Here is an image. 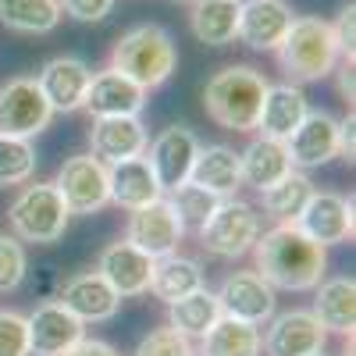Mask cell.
I'll list each match as a JSON object with an SVG mask.
<instances>
[{"label": "cell", "instance_id": "2", "mask_svg": "<svg viewBox=\"0 0 356 356\" xmlns=\"http://www.w3.org/2000/svg\"><path fill=\"white\" fill-rule=\"evenodd\" d=\"M267 82L250 65H228L203 86V111L214 125L228 132H253L267 93Z\"/></svg>", "mask_w": 356, "mask_h": 356}, {"label": "cell", "instance_id": "22", "mask_svg": "<svg viewBox=\"0 0 356 356\" xmlns=\"http://www.w3.org/2000/svg\"><path fill=\"white\" fill-rule=\"evenodd\" d=\"M307 114H310V100H307V93H303L300 86H292V82L267 86L260 114H257V129L267 139L285 143L296 129H300V122H303Z\"/></svg>", "mask_w": 356, "mask_h": 356}, {"label": "cell", "instance_id": "8", "mask_svg": "<svg viewBox=\"0 0 356 356\" xmlns=\"http://www.w3.org/2000/svg\"><path fill=\"white\" fill-rule=\"evenodd\" d=\"M57 193H61L68 214H97L111 203L107 189V164L97 161L93 154H79L68 157L57 171Z\"/></svg>", "mask_w": 356, "mask_h": 356}, {"label": "cell", "instance_id": "36", "mask_svg": "<svg viewBox=\"0 0 356 356\" xmlns=\"http://www.w3.org/2000/svg\"><path fill=\"white\" fill-rule=\"evenodd\" d=\"M136 356H196V349L186 335H178L168 324V328H154L150 335H143Z\"/></svg>", "mask_w": 356, "mask_h": 356}, {"label": "cell", "instance_id": "9", "mask_svg": "<svg viewBox=\"0 0 356 356\" xmlns=\"http://www.w3.org/2000/svg\"><path fill=\"white\" fill-rule=\"evenodd\" d=\"M196 154H200V139L189 125H171L164 129L150 146H146V164L154 168L157 175V186L164 193L178 189V186H186L189 182V171L196 164Z\"/></svg>", "mask_w": 356, "mask_h": 356}, {"label": "cell", "instance_id": "23", "mask_svg": "<svg viewBox=\"0 0 356 356\" xmlns=\"http://www.w3.org/2000/svg\"><path fill=\"white\" fill-rule=\"evenodd\" d=\"M107 189H111V203H118L129 214L139 211V207H150L154 200L164 196V189L157 186V175L146 164V157L107 164Z\"/></svg>", "mask_w": 356, "mask_h": 356}, {"label": "cell", "instance_id": "37", "mask_svg": "<svg viewBox=\"0 0 356 356\" xmlns=\"http://www.w3.org/2000/svg\"><path fill=\"white\" fill-rule=\"evenodd\" d=\"M0 356H33L29 353V321L18 310H0Z\"/></svg>", "mask_w": 356, "mask_h": 356}, {"label": "cell", "instance_id": "12", "mask_svg": "<svg viewBox=\"0 0 356 356\" xmlns=\"http://www.w3.org/2000/svg\"><path fill=\"white\" fill-rule=\"evenodd\" d=\"M218 296V307L225 317H235V321H246V324H260L275 317V289L267 285L257 271H235L221 282V289L214 292Z\"/></svg>", "mask_w": 356, "mask_h": 356}, {"label": "cell", "instance_id": "4", "mask_svg": "<svg viewBox=\"0 0 356 356\" xmlns=\"http://www.w3.org/2000/svg\"><path fill=\"white\" fill-rule=\"evenodd\" d=\"M278 54V65L285 72V79L292 86H303V82H321L324 75H332L335 65L342 61V50L335 43L332 33V22L324 18H292L289 33L282 40Z\"/></svg>", "mask_w": 356, "mask_h": 356}, {"label": "cell", "instance_id": "10", "mask_svg": "<svg viewBox=\"0 0 356 356\" xmlns=\"http://www.w3.org/2000/svg\"><path fill=\"white\" fill-rule=\"evenodd\" d=\"M182 235H186L182 221L175 218L171 203L161 196V200H154L150 207H139V211H132L129 228H125V243H132V246L143 250L146 257L161 260V257H168V253L178 250Z\"/></svg>", "mask_w": 356, "mask_h": 356}, {"label": "cell", "instance_id": "18", "mask_svg": "<svg viewBox=\"0 0 356 356\" xmlns=\"http://www.w3.org/2000/svg\"><path fill=\"white\" fill-rule=\"evenodd\" d=\"M89 146H93L97 161L118 164V161L143 157L146 146H150V136H146V125L139 122V114L93 118V125H89Z\"/></svg>", "mask_w": 356, "mask_h": 356}, {"label": "cell", "instance_id": "26", "mask_svg": "<svg viewBox=\"0 0 356 356\" xmlns=\"http://www.w3.org/2000/svg\"><path fill=\"white\" fill-rule=\"evenodd\" d=\"M189 29L207 47H228L239 36V0H193Z\"/></svg>", "mask_w": 356, "mask_h": 356}, {"label": "cell", "instance_id": "39", "mask_svg": "<svg viewBox=\"0 0 356 356\" xmlns=\"http://www.w3.org/2000/svg\"><path fill=\"white\" fill-rule=\"evenodd\" d=\"M356 8L353 4H346L342 11H339V18L332 22V33H335V43H339V50H342V57H353V50H356Z\"/></svg>", "mask_w": 356, "mask_h": 356}, {"label": "cell", "instance_id": "21", "mask_svg": "<svg viewBox=\"0 0 356 356\" xmlns=\"http://www.w3.org/2000/svg\"><path fill=\"white\" fill-rule=\"evenodd\" d=\"M97 271L104 275V282L118 292V296H143L150 289V275H154V257H146L143 250H136L132 243H111L100 260Z\"/></svg>", "mask_w": 356, "mask_h": 356}, {"label": "cell", "instance_id": "38", "mask_svg": "<svg viewBox=\"0 0 356 356\" xmlns=\"http://www.w3.org/2000/svg\"><path fill=\"white\" fill-rule=\"evenodd\" d=\"M61 11L75 22H104L114 11V0H61Z\"/></svg>", "mask_w": 356, "mask_h": 356}, {"label": "cell", "instance_id": "1", "mask_svg": "<svg viewBox=\"0 0 356 356\" xmlns=\"http://www.w3.org/2000/svg\"><path fill=\"white\" fill-rule=\"evenodd\" d=\"M253 264H257V275L271 289L310 292L324 278L328 253L307 232H300V225H275L271 232L257 235Z\"/></svg>", "mask_w": 356, "mask_h": 356}, {"label": "cell", "instance_id": "14", "mask_svg": "<svg viewBox=\"0 0 356 356\" xmlns=\"http://www.w3.org/2000/svg\"><path fill=\"white\" fill-rule=\"evenodd\" d=\"M29 321V353L33 356H65L79 339H86V324L57 300L36 307Z\"/></svg>", "mask_w": 356, "mask_h": 356}, {"label": "cell", "instance_id": "42", "mask_svg": "<svg viewBox=\"0 0 356 356\" xmlns=\"http://www.w3.org/2000/svg\"><path fill=\"white\" fill-rule=\"evenodd\" d=\"M335 75H339V93L353 107V57H342V61L335 65Z\"/></svg>", "mask_w": 356, "mask_h": 356}, {"label": "cell", "instance_id": "30", "mask_svg": "<svg viewBox=\"0 0 356 356\" xmlns=\"http://www.w3.org/2000/svg\"><path fill=\"white\" fill-rule=\"evenodd\" d=\"M168 324L186 335V339H203L207 332L214 328V321L221 317V307H218V296L211 289H196L189 296H182V300L168 303Z\"/></svg>", "mask_w": 356, "mask_h": 356}, {"label": "cell", "instance_id": "27", "mask_svg": "<svg viewBox=\"0 0 356 356\" xmlns=\"http://www.w3.org/2000/svg\"><path fill=\"white\" fill-rule=\"evenodd\" d=\"M324 332H339V335H353L356 324V282L353 278H332L317 285V300L310 310Z\"/></svg>", "mask_w": 356, "mask_h": 356}, {"label": "cell", "instance_id": "5", "mask_svg": "<svg viewBox=\"0 0 356 356\" xmlns=\"http://www.w3.org/2000/svg\"><path fill=\"white\" fill-rule=\"evenodd\" d=\"M68 207L57 193L54 182H36V186H25L11 211H8V221H11V232L18 243H40V246H50L65 235L68 228Z\"/></svg>", "mask_w": 356, "mask_h": 356}, {"label": "cell", "instance_id": "17", "mask_svg": "<svg viewBox=\"0 0 356 356\" xmlns=\"http://www.w3.org/2000/svg\"><path fill=\"white\" fill-rule=\"evenodd\" d=\"M292 8L285 0H239V43L250 50L275 54L292 25Z\"/></svg>", "mask_w": 356, "mask_h": 356}, {"label": "cell", "instance_id": "43", "mask_svg": "<svg viewBox=\"0 0 356 356\" xmlns=\"http://www.w3.org/2000/svg\"><path fill=\"white\" fill-rule=\"evenodd\" d=\"M175 4H193V0H175Z\"/></svg>", "mask_w": 356, "mask_h": 356}, {"label": "cell", "instance_id": "16", "mask_svg": "<svg viewBox=\"0 0 356 356\" xmlns=\"http://www.w3.org/2000/svg\"><path fill=\"white\" fill-rule=\"evenodd\" d=\"M89 65L82 57H72V54H61V57H50V61L40 68L36 82L43 89V97L50 104L54 114H72V111H82L86 104V89H89Z\"/></svg>", "mask_w": 356, "mask_h": 356}, {"label": "cell", "instance_id": "13", "mask_svg": "<svg viewBox=\"0 0 356 356\" xmlns=\"http://www.w3.org/2000/svg\"><path fill=\"white\" fill-rule=\"evenodd\" d=\"M285 154L296 171L335 161L339 157V118H332L328 111H310L300 122V129L285 139Z\"/></svg>", "mask_w": 356, "mask_h": 356}, {"label": "cell", "instance_id": "34", "mask_svg": "<svg viewBox=\"0 0 356 356\" xmlns=\"http://www.w3.org/2000/svg\"><path fill=\"white\" fill-rule=\"evenodd\" d=\"M36 171L33 139H11L0 136V186H22Z\"/></svg>", "mask_w": 356, "mask_h": 356}, {"label": "cell", "instance_id": "15", "mask_svg": "<svg viewBox=\"0 0 356 356\" xmlns=\"http://www.w3.org/2000/svg\"><path fill=\"white\" fill-rule=\"evenodd\" d=\"M300 232H307L317 246H342L353 239V200L339 193H317L307 200L303 214L296 218Z\"/></svg>", "mask_w": 356, "mask_h": 356}, {"label": "cell", "instance_id": "44", "mask_svg": "<svg viewBox=\"0 0 356 356\" xmlns=\"http://www.w3.org/2000/svg\"><path fill=\"white\" fill-rule=\"evenodd\" d=\"M317 356H324V353H317Z\"/></svg>", "mask_w": 356, "mask_h": 356}, {"label": "cell", "instance_id": "24", "mask_svg": "<svg viewBox=\"0 0 356 356\" xmlns=\"http://www.w3.org/2000/svg\"><path fill=\"white\" fill-rule=\"evenodd\" d=\"M189 182L214 193L218 200H228L235 189L243 186V175H239V154L232 146H200L196 164L189 171Z\"/></svg>", "mask_w": 356, "mask_h": 356}, {"label": "cell", "instance_id": "40", "mask_svg": "<svg viewBox=\"0 0 356 356\" xmlns=\"http://www.w3.org/2000/svg\"><path fill=\"white\" fill-rule=\"evenodd\" d=\"M339 157H346L349 164H353V157H356V118H353V107H349V114L339 122Z\"/></svg>", "mask_w": 356, "mask_h": 356}, {"label": "cell", "instance_id": "31", "mask_svg": "<svg viewBox=\"0 0 356 356\" xmlns=\"http://www.w3.org/2000/svg\"><path fill=\"white\" fill-rule=\"evenodd\" d=\"M200 356H260V328L221 314L214 328L203 335Z\"/></svg>", "mask_w": 356, "mask_h": 356}, {"label": "cell", "instance_id": "41", "mask_svg": "<svg viewBox=\"0 0 356 356\" xmlns=\"http://www.w3.org/2000/svg\"><path fill=\"white\" fill-rule=\"evenodd\" d=\"M65 356H122L111 342H100V339H79Z\"/></svg>", "mask_w": 356, "mask_h": 356}, {"label": "cell", "instance_id": "7", "mask_svg": "<svg viewBox=\"0 0 356 356\" xmlns=\"http://www.w3.org/2000/svg\"><path fill=\"white\" fill-rule=\"evenodd\" d=\"M257 235H260L257 211L250 203L228 196V200L218 203L214 218L200 228V243H203L207 253H214L221 260H235V257H243V253L253 250Z\"/></svg>", "mask_w": 356, "mask_h": 356}, {"label": "cell", "instance_id": "28", "mask_svg": "<svg viewBox=\"0 0 356 356\" xmlns=\"http://www.w3.org/2000/svg\"><path fill=\"white\" fill-rule=\"evenodd\" d=\"M203 289V267L193 260V257H178V253H168L161 260H154V275H150V289L157 300L164 303H175L182 296Z\"/></svg>", "mask_w": 356, "mask_h": 356}, {"label": "cell", "instance_id": "35", "mask_svg": "<svg viewBox=\"0 0 356 356\" xmlns=\"http://www.w3.org/2000/svg\"><path fill=\"white\" fill-rule=\"evenodd\" d=\"M29 257L15 235H0V292H15L25 282Z\"/></svg>", "mask_w": 356, "mask_h": 356}, {"label": "cell", "instance_id": "32", "mask_svg": "<svg viewBox=\"0 0 356 356\" xmlns=\"http://www.w3.org/2000/svg\"><path fill=\"white\" fill-rule=\"evenodd\" d=\"M264 211L271 214L278 225H296V218L303 214L307 200L314 196V182L307 178V171H289L282 182H275L271 189H264Z\"/></svg>", "mask_w": 356, "mask_h": 356}, {"label": "cell", "instance_id": "20", "mask_svg": "<svg viewBox=\"0 0 356 356\" xmlns=\"http://www.w3.org/2000/svg\"><path fill=\"white\" fill-rule=\"evenodd\" d=\"M57 303L68 307L82 324H89V321L97 324V321H111L122 310V296L104 282L100 271H82L61 285V300Z\"/></svg>", "mask_w": 356, "mask_h": 356}, {"label": "cell", "instance_id": "33", "mask_svg": "<svg viewBox=\"0 0 356 356\" xmlns=\"http://www.w3.org/2000/svg\"><path fill=\"white\" fill-rule=\"evenodd\" d=\"M168 203H171L175 218L182 221V228H186V232H200L207 221L214 218V211H218V203H221V200H218L214 193H207V189H200V186L186 182V186L171 189Z\"/></svg>", "mask_w": 356, "mask_h": 356}, {"label": "cell", "instance_id": "3", "mask_svg": "<svg viewBox=\"0 0 356 356\" xmlns=\"http://www.w3.org/2000/svg\"><path fill=\"white\" fill-rule=\"evenodd\" d=\"M175 65H178V50H175L171 33L157 22H143L118 36V43L111 47L107 68L129 75L136 86H143L150 93V89H157L171 79Z\"/></svg>", "mask_w": 356, "mask_h": 356}, {"label": "cell", "instance_id": "29", "mask_svg": "<svg viewBox=\"0 0 356 356\" xmlns=\"http://www.w3.org/2000/svg\"><path fill=\"white\" fill-rule=\"evenodd\" d=\"M61 18V0H0V25L22 36H47Z\"/></svg>", "mask_w": 356, "mask_h": 356}, {"label": "cell", "instance_id": "19", "mask_svg": "<svg viewBox=\"0 0 356 356\" xmlns=\"http://www.w3.org/2000/svg\"><path fill=\"white\" fill-rule=\"evenodd\" d=\"M89 118H122V114H139L146 107V89L136 86L129 75L104 68L89 79L86 89V104Z\"/></svg>", "mask_w": 356, "mask_h": 356}, {"label": "cell", "instance_id": "6", "mask_svg": "<svg viewBox=\"0 0 356 356\" xmlns=\"http://www.w3.org/2000/svg\"><path fill=\"white\" fill-rule=\"evenodd\" d=\"M50 104L36 75H18L0 86V136L11 139H36L50 125Z\"/></svg>", "mask_w": 356, "mask_h": 356}, {"label": "cell", "instance_id": "25", "mask_svg": "<svg viewBox=\"0 0 356 356\" xmlns=\"http://www.w3.org/2000/svg\"><path fill=\"white\" fill-rule=\"evenodd\" d=\"M289 171H292V164H289V154H285V143H278V139L260 136L239 154V175H243V182L253 186L257 193L282 182Z\"/></svg>", "mask_w": 356, "mask_h": 356}, {"label": "cell", "instance_id": "11", "mask_svg": "<svg viewBox=\"0 0 356 356\" xmlns=\"http://www.w3.org/2000/svg\"><path fill=\"white\" fill-rule=\"evenodd\" d=\"M321 321L310 310H285L275 314L267 324V335H260V349L267 356H317L324 353Z\"/></svg>", "mask_w": 356, "mask_h": 356}]
</instances>
